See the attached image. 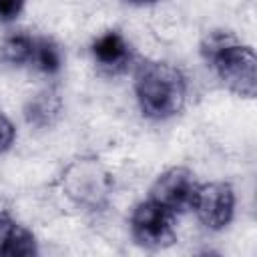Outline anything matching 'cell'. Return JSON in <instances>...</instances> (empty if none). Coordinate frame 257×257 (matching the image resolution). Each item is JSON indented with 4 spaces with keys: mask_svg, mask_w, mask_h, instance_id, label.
Instances as JSON below:
<instances>
[{
    "mask_svg": "<svg viewBox=\"0 0 257 257\" xmlns=\"http://www.w3.org/2000/svg\"><path fill=\"white\" fill-rule=\"evenodd\" d=\"M199 52L229 92L255 98L257 58L249 44H243L231 30H211L203 36Z\"/></svg>",
    "mask_w": 257,
    "mask_h": 257,
    "instance_id": "6da1fadb",
    "label": "cell"
},
{
    "mask_svg": "<svg viewBox=\"0 0 257 257\" xmlns=\"http://www.w3.org/2000/svg\"><path fill=\"white\" fill-rule=\"evenodd\" d=\"M135 96L143 116L169 120L187 102V78L181 68L165 60H143L135 68Z\"/></svg>",
    "mask_w": 257,
    "mask_h": 257,
    "instance_id": "7a4b0ae2",
    "label": "cell"
},
{
    "mask_svg": "<svg viewBox=\"0 0 257 257\" xmlns=\"http://www.w3.org/2000/svg\"><path fill=\"white\" fill-rule=\"evenodd\" d=\"M60 187L76 207L98 211L108 203L114 181L96 157H78L64 167Z\"/></svg>",
    "mask_w": 257,
    "mask_h": 257,
    "instance_id": "3957f363",
    "label": "cell"
},
{
    "mask_svg": "<svg viewBox=\"0 0 257 257\" xmlns=\"http://www.w3.org/2000/svg\"><path fill=\"white\" fill-rule=\"evenodd\" d=\"M131 235L145 249H167L177 241L175 215L153 199L141 201L131 213Z\"/></svg>",
    "mask_w": 257,
    "mask_h": 257,
    "instance_id": "277c9868",
    "label": "cell"
},
{
    "mask_svg": "<svg viewBox=\"0 0 257 257\" xmlns=\"http://www.w3.org/2000/svg\"><path fill=\"white\" fill-rule=\"evenodd\" d=\"M191 209L209 231L225 229L235 215V189L225 181L199 183Z\"/></svg>",
    "mask_w": 257,
    "mask_h": 257,
    "instance_id": "5b68a950",
    "label": "cell"
},
{
    "mask_svg": "<svg viewBox=\"0 0 257 257\" xmlns=\"http://www.w3.org/2000/svg\"><path fill=\"white\" fill-rule=\"evenodd\" d=\"M195 173L187 167H169L151 185L149 199L169 209L173 215H179L191 209L195 191H197Z\"/></svg>",
    "mask_w": 257,
    "mask_h": 257,
    "instance_id": "8992f818",
    "label": "cell"
},
{
    "mask_svg": "<svg viewBox=\"0 0 257 257\" xmlns=\"http://www.w3.org/2000/svg\"><path fill=\"white\" fill-rule=\"evenodd\" d=\"M90 54L96 66L106 74H120L133 64L131 44L118 30L98 34L90 44Z\"/></svg>",
    "mask_w": 257,
    "mask_h": 257,
    "instance_id": "52a82bcc",
    "label": "cell"
},
{
    "mask_svg": "<svg viewBox=\"0 0 257 257\" xmlns=\"http://www.w3.org/2000/svg\"><path fill=\"white\" fill-rule=\"evenodd\" d=\"M24 120L34 128H50L62 114V98L54 86L38 90L24 104Z\"/></svg>",
    "mask_w": 257,
    "mask_h": 257,
    "instance_id": "ba28073f",
    "label": "cell"
},
{
    "mask_svg": "<svg viewBox=\"0 0 257 257\" xmlns=\"http://www.w3.org/2000/svg\"><path fill=\"white\" fill-rule=\"evenodd\" d=\"M34 48H36V36L18 30V32H10L4 40H2V58L12 64V66H26L32 64L34 58Z\"/></svg>",
    "mask_w": 257,
    "mask_h": 257,
    "instance_id": "9c48e42d",
    "label": "cell"
},
{
    "mask_svg": "<svg viewBox=\"0 0 257 257\" xmlns=\"http://www.w3.org/2000/svg\"><path fill=\"white\" fill-rule=\"evenodd\" d=\"M32 66H36L46 76L58 74L62 68V48L58 46V42L48 36H36Z\"/></svg>",
    "mask_w": 257,
    "mask_h": 257,
    "instance_id": "30bf717a",
    "label": "cell"
},
{
    "mask_svg": "<svg viewBox=\"0 0 257 257\" xmlns=\"http://www.w3.org/2000/svg\"><path fill=\"white\" fill-rule=\"evenodd\" d=\"M36 253H38V247H36L34 235L20 223L0 251V255H10V257H28V255H36Z\"/></svg>",
    "mask_w": 257,
    "mask_h": 257,
    "instance_id": "8fae6325",
    "label": "cell"
},
{
    "mask_svg": "<svg viewBox=\"0 0 257 257\" xmlns=\"http://www.w3.org/2000/svg\"><path fill=\"white\" fill-rule=\"evenodd\" d=\"M14 139H16V128L12 120L0 112V155L6 153L14 145Z\"/></svg>",
    "mask_w": 257,
    "mask_h": 257,
    "instance_id": "7c38bea8",
    "label": "cell"
},
{
    "mask_svg": "<svg viewBox=\"0 0 257 257\" xmlns=\"http://www.w3.org/2000/svg\"><path fill=\"white\" fill-rule=\"evenodd\" d=\"M26 0H0V20L2 22H12L20 16L24 10Z\"/></svg>",
    "mask_w": 257,
    "mask_h": 257,
    "instance_id": "4fadbf2b",
    "label": "cell"
},
{
    "mask_svg": "<svg viewBox=\"0 0 257 257\" xmlns=\"http://www.w3.org/2000/svg\"><path fill=\"white\" fill-rule=\"evenodd\" d=\"M16 227H18V223H16L10 215L0 213V251H2V247L6 245V241L10 239V235L14 233Z\"/></svg>",
    "mask_w": 257,
    "mask_h": 257,
    "instance_id": "5bb4252c",
    "label": "cell"
},
{
    "mask_svg": "<svg viewBox=\"0 0 257 257\" xmlns=\"http://www.w3.org/2000/svg\"><path fill=\"white\" fill-rule=\"evenodd\" d=\"M124 2L135 4V6H149V4H155V2H159V0H124Z\"/></svg>",
    "mask_w": 257,
    "mask_h": 257,
    "instance_id": "9a60e30c",
    "label": "cell"
}]
</instances>
